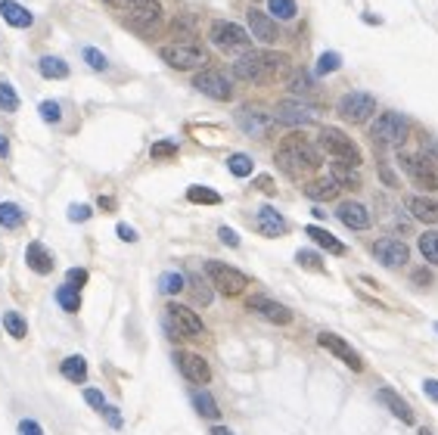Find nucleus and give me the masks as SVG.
<instances>
[{
	"label": "nucleus",
	"instance_id": "obj_39",
	"mask_svg": "<svg viewBox=\"0 0 438 435\" xmlns=\"http://www.w3.org/2000/svg\"><path fill=\"white\" fill-rule=\"evenodd\" d=\"M330 177H333V181H339L342 187H358V174H355V168H351V165H342V162H333Z\"/></svg>",
	"mask_w": 438,
	"mask_h": 435
},
{
	"label": "nucleus",
	"instance_id": "obj_52",
	"mask_svg": "<svg viewBox=\"0 0 438 435\" xmlns=\"http://www.w3.org/2000/svg\"><path fill=\"white\" fill-rule=\"evenodd\" d=\"M380 177H382L385 187H398V177H395V172L385 165V162H380Z\"/></svg>",
	"mask_w": 438,
	"mask_h": 435
},
{
	"label": "nucleus",
	"instance_id": "obj_16",
	"mask_svg": "<svg viewBox=\"0 0 438 435\" xmlns=\"http://www.w3.org/2000/svg\"><path fill=\"white\" fill-rule=\"evenodd\" d=\"M177 367L180 373H184L190 382H196V386H205V382H212V367L209 361H205L202 355H193V352H177Z\"/></svg>",
	"mask_w": 438,
	"mask_h": 435
},
{
	"label": "nucleus",
	"instance_id": "obj_57",
	"mask_svg": "<svg viewBox=\"0 0 438 435\" xmlns=\"http://www.w3.org/2000/svg\"><path fill=\"white\" fill-rule=\"evenodd\" d=\"M414 280H417V283H419V286H429V280H432V277H429V271H423V268H417V271H414Z\"/></svg>",
	"mask_w": 438,
	"mask_h": 435
},
{
	"label": "nucleus",
	"instance_id": "obj_27",
	"mask_svg": "<svg viewBox=\"0 0 438 435\" xmlns=\"http://www.w3.org/2000/svg\"><path fill=\"white\" fill-rule=\"evenodd\" d=\"M305 234L311 236V240H314L317 246H320V249L333 252V255H345V252H348V246L342 243L339 236H333L330 230H323V227H314V224H311V227H305Z\"/></svg>",
	"mask_w": 438,
	"mask_h": 435
},
{
	"label": "nucleus",
	"instance_id": "obj_34",
	"mask_svg": "<svg viewBox=\"0 0 438 435\" xmlns=\"http://www.w3.org/2000/svg\"><path fill=\"white\" fill-rule=\"evenodd\" d=\"M339 65H342V56H339V53H333V50H323L320 59H317V65H314V78H323V75L336 72Z\"/></svg>",
	"mask_w": 438,
	"mask_h": 435
},
{
	"label": "nucleus",
	"instance_id": "obj_14",
	"mask_svg": "<svg viewBox=\"0 0 438 435\" xmlns=\"http://www.w3.org/2000/svg\"><path fill=\"white\" fill-rule=\"evenodd\" d=\"M373 258L382 268H405L410 258V249H407V243L395 240V236H382V240L373 243Z\"/></svg>",
	"mask_w": 438,
	"mask_h": 435
},
{
	"label": "nucleus",
	"instance_id": "obj_30",
	"mask_svg": "<svg viewBox=\"0 0 438 435\" xmlns=\"http://www.w3.org/2000/svg\"><path fill=\"white\" fill-rule=\"evenodd\" d=\"M25 224V211L16 206V202H0V227L16 230Z\"/></svg>",
	"mask_w": 438,
	"mask_h": 435
},
{
	"label": "nucleus",
	"instance_id": "obj_6",
	"mask_svg": "<svg viewBox=\"0 0 438 435\" xmlns=\"http://www.w3.org/2000/svg\"><path fill=\"white\" fill-rule=\"evenodd\" d=\"M401 168H405V174L410 177V184L419 187V190H438V165L423 152H401L398 156Z\"/></svg>",
	"mask_w": 438,
	"mask_h": 435
},
{
	"label": "nucleus",
	"instance_id": "obj_54",
	"mask_svg": "<svg viewBox=\"0 0 438 435\" xmlns=\"http://www.w3.org/2000/svg\"><path fill=\"white\" fill-rule=\"evenodd\" d=\"M423 392L429 401H438V379H423Z\"/></svg>",
	"mask_w": 438,
	"mask_h": 435
},
{
	"label": "nucleus",
	"instance_id": "obj_3",
	"mask_svg": "<svg viewBox=\"0 0 438 435\" xmlns=\"http://www.w3.org/2000/svg\"><path fill=\"white\" fill-rule=\"evenodd\" d=\"M370 137L376 147H382V150H398V147H405L410 137V122L401 112H382V115H376V122L370 125Z\"/></svg>",
	"mask_w": 438,
	"mask_h": 435
},
{
	"label": "nucleus",
	"instance_id": "obj_35",
	"mask_svg": "<svg viewBox=\"0 0 438 435\" xmlns=\"http://www.w3.org/2000/svg\"><path fill=\"white\" fill-rule=\"evenodd\" d=\"M4 330L10 332L13 339H25V332H28V323H25L22 314H16V311H6L4 314Z\"/></svg>",
	"mask_w": 438,
	"mask_h": 435
},
{
	"label": "nucleus",
	"instance_id": "obj_60",
	"mask_svg": "<svg viewBox=\"0 0 438 435\" xmlns=\"http://www.w3.org/2000/svg\"><path fill=\"white\" fill-rule=\"evenodd\" d=\"M100 209H106V211H109V209H115V202L109 199V196H100Z\"/></svg>",
	"mask_w": 438,
	"mask_h": 435
},
{
	"label": "nucleus",
	"instance_id": "obj_37",
	"mask_svg": "<svg viewBox=\"0 0 438 435\" xmlns=\"http://www.w3.org/2000/svg\"><path fill=\"white\" fill-rule=\"evenodd\" d=\"M268 10L273 19H296L298 6H296V0H268Z\"/></svg>",
	"mask_w": 438,
	"mask_h": 435
},
{
	"label": "nucleus",
	"instance_id": "obj_26",
	"mask_svg": "<svg viewBox=\"0 0 438 435\" xmlns=\"http://www.w3.org/2000/svg\"><path fill=\"white\" fill-rule=\"evenodd\" d=\"M0 16H4L13 28H28V25L34 22V16L25 10L22 4H16V0H0Z\"/></svg>",
	"mask_w": 438,
	"mask_h": 435
},
{
	"label": "nucleus",
	"instance_id": "obj_9",
	"mask_svg": "<svg viewBox=\"0 0 438 435\" xmlns=\"http://www.w3.org/2000/svg\"><path fill=\"white\" fill-rule=\"evenodd\" d=\"M336 112H339L342 122H348V125H364V122H370L373 112H376V100L370 97V93L351 90L339 100Z\"/></svg>",
	"mask_w": 438,
	"mask_h": 435
},
{
	"label": "nucleus",
	"instance_id": "obj_7",
	"mask_svg": "<svg viewBox=\"0 0 438 435\" xmlns=\"http://www.w3.org/2000/svg\"><path fill=\"white\" fill-rule=\"evenodd\" d=\"M205 277L212 280V286L218 289L221 295H239L246 289V274L243 271H236L234 264H224V261H205Z\"/></svg>",
	"mask_w": 438,
	"mask_h": 435
},
{
	"label": "nucleus",
	"instance_id": "obj_53",
	"mask_svg": "<svg viewBox=\"0 0 438 435\" xmlns=\"http://www.w3.org/2000/svg\"><path fill=\"white\" fill-rule=\"evenodd\" d=\"M19 435H44V429H41L34 420H22L19 423Z\"/></svg>",
	"mask_w": 438,
	"mask_h": 435
},
{
	"label": "nucleus",
	"instance_id": "obj_47",
	"mask_svg": "<svg viewBox=\"0 0 438 435\" xmlns=\"http://www.w3.org/2000/svg\"><path fill=\"white\" fill-rule=\"evenodd\" d=\"M84 401L100 414H103V407H106V398H103V392H97V389H84Z\"/></svg>",
	"mask_w": 438,
	"mask_h": 435
},
{
	"label": "nucleus",
	"instance_id": "obj_23",
	"mask_svg": "<svg viewBox=\"0 0 438 435\" xmlns=\"http://www.w3.org/2000/svg\"><path fill=\"white\" fill-rule=\"evenodd\" d=\"M259 230L264 236H283L289 230V224H286V218H283L273 206H261L259 209Z\"/></svg>",
	"mask_w": 438,
	"mask_h": 435
},
{
	"label": "nucleus",
	"instance_id": "obj_24",
	"mask_svg": "<svg viewBox=\"0 0 438 435\" xmlns=\"http://www.w3.org/2000/svg\"><path fill=\"white\" fill-rule=\"evenodd\" d=\"M25 264L34 271V274H50L53 271V255L44 243H28V249H25Z\"/></svg>",
	"mask_w": 438,
	"mask_h": 435
},
{
	"label": "nucleus",
	"instance_id": "obj_40",
	"mask_svg": "<svg viewBox=\"0 0 438 435\" xmlns=\"http://www.w3.org/2000/svg\"><path fill=\"white\" fill-rule=\"evenodd\" d=\"M296 261L302 264V268H308V271H317V274H323V271H326L323 258H320L317 252H311V249H298V252H296Z\"/></svg>",
	"mask_w": 438,
	"mask_h": 435
},
{
	"label": "nucleus",
	"instance_id": "obj_12",
	"mask_svg": "<svg viewBox=\"0 0 438 435\" xmlns=\"http://www.w3.org/2000/svg\"><path fill=\"white\" fill-rule=\"evenodd\" d=\"M273 118L286 127H302V125L317 122V109L311 103H305V100H298V97H289V100H280L277 103Z\"/></svg>",
	"mask_w": 438,
	"mask_h": 435
},
{
	"label": "nucleus",
	"instance_id": "obj_5",
	"mask_svg": "<svg viewBox=\"0 0 438 435\" xmlns=\"http://www.w3.org/2000/svg\"><path fill=\"white\" fill-rule=\"evenodd\" d=\"M320 150L323 152H330L333 162H342V165H351V168H358L360 162H364V156H360V150H358V143L348 137V134H342L339 127H323L320 131Z\"/></svg>",
	"mask_w": 438,
	"mask_h": 435
},
{
	"label": "nucleus",
	"instance_id": "obj_10",
	"mask_svg": "<svg viewBox=\"0 0 438 435\" xmlns=\"http://www.w3.org/2000/svg\"><path fill=\"white\" fill-rule=\"evenodd\" d=\"M165 327L171 336H202L205 332V323L199 320V314L187 308V305H168Z\"/></svg>",
	"mask_w": 438,
	"mask_h": 435
},
{
	"label": "nucleus",
	"instance_id": "obj_33",
	"mask_svg": "<svg viewBox=\"0 0 438 435\" xmlns=\"http://www.w3.org/2000/svg\"><path fill=\"white\" fill-rule=\"evenodd\" d=\"M187 199L196 202V206H218V202H221V193L196 184V187H190V190H187Z\"/></svg>",
	"mask_w": 438,
	"mask_h": 435
},
{
	"label": "nucleus",
	"instance_id": "obj_45",
	"mask_svg": "<svg viewBox=\"0 0 438 435\" xmlns=\"http://www.w3.org/2000/svg\"><path fill=\"white\" fill-rule=\"evenodd\" d=\"M177 152V143L174 140H159L152 143V159H171Z\"/></svg>",
	"mask_w": 438,
	"mask_h": 435
},
{
	"label": "nucleus",
	"instance_id": "obj_1",
	"mask_svg": "<svg viewBox=\"0 0 438 435\" xmlns=\"http://www.w3.org/2000/svg\"><path fill=\"white\" fill-rule=\"evenodd\" d=\"M277 165L292 177L317 172V168L323 165V150H320V143H314L308 134H298V131L286 134L277 147Z\"/></svg>",
	"mask_w": 438,
	"mask_h": 435
},
{
	"label": "nucleus",
	"instance_id": "obj_42",
	"mask_svg": "<svg viewBox=\"0 0 438 435\" xmlns=\"http://www.w3.org/2000/svg\"><path fill=\"white\" fill-rule=\"evenodd\" d=\"M184 286H187V280H184V274H177V271H168V274L159 280V289L168 295H177Z\"/></svg>",
	"mask_w": 438,
	"mask_h": 435
},
{
	"label": "nucleus",
	"instance_id": "obj_55",
	"mask_svg": "<svg viewBox=\"0 0 438 435\" xmlns=\"http://www.w3.org/2000/svg\"><path fill=\"white\" fill-rule=\"evenodd\" d=\"M289 88H292V90H308V88H311V78H308V75L302 72V75H298V78H292Z\"/></svg>",
	"mask_w": 438,
	"mask_h": 435
},
{
	"label": "nucleus",
	"instance_id": "obj_31",
	"mask_svg": "<svg viewBox=\"0 0 438 435\" xmlns=\"http://www.w3.org/2000/svg\"><path fill=\"white\" fill-rule=\"evenodd\" d=\"M56 302H59V308H66L68 314H75L81 308V295H78V289H75L72 283H63L56 289Z\"/></svg>",
	"mask_w": 438,
	"mask_h": 435
},
{
	"label": "nucleus",
	"instance_id": "obj_15",
	"mask_svg": "<svg viewBox=\"0 0 438 435\" xmlns=\"http://www.w3.org/2000/svg\"><path fill=\"white\" fill-rule=\"evenodd\" d=\"M317 342H320V348H326L330 355H336L339 361L348 367V370H355V373L364 370V361H360V355L345 342V339H339L336 332H320V336H317Z\"/></svg>",
	"mask_w": 438,
	"mask_h": 435
},
{
	"label": "nucleus",
	"instance_id": "obj_56",
	"mask_svg": "<svg viewBox=\"0 0 438 435\" xmlns=\"http://www.w3.org/2000/svg\"><path fill=\"white\" fill-rule=\"evenodd\" d=\"M118 236H122L125 243H134V240H137V230L127 227V224H118Z\"/></svg>",
	"mask_w": 438,
	"mask_h": 435
},
{
	"label": "nucleus",
	"instance_id": "obj_4",
	"mask_svg": "<svg viewBox=\"0 0 438 435\" xmlns=\"http://www.w3.org/2000/svg\"><path fill=\"white\" fill-rule=\"evenodd\" d=\"M209 41L214 50H221V53H249V44H252V38H249V31L243 25L236 22H227V19H214L212 28H209Z\"/></svg>",
	"mask_w": 438,
	"mask_h": 435
},
{
	"label": "nucleus",
	"instance_id": "obj_51",
	"mask_svg": "<svg viewBox=\"0 0 438 435\" xmlns=\"http://www.w3.org/2000/svg\"><path fill=\"white\" fill-rule=\"evenodd\" d=\"M103 416L109 420V426H113V429H122V414H118V407L106 404V407H103Z\"/></svg>",
	"mask_w": 438,
	"mask_h": 435
},
{
	"label": "nucleus",
	"instance_id": "obj_50",
	"mask_svg": "<svg viewBox=\"0 0 438 435\" xmlns=\"http://www.w3.org/2000/svg\"><path fill=\"white\" fill-rule=\"evenodd\" d=\"M218 240L224 243V246H230V249H236V246H239V236L230 227H218Z\"/></svg>",
	"mask_w": 438,
	"mask_h": 435
},
{
	"label": "nucleus",
	"instance_id": "obj_46",
	"mask_svg": "<svg viewBox=\"0 0 438 435\" xmlns=\"http://www.w3.org/2000/svg\"><path fill=\"white\" fill-rule=\"evenodd\" d=\"M190 286H193L196 302H199V305H209V302H212V289H205L199 277H190Z\"/></svg>",
	"mask_w": 438,
	"mask_h": 435
},
{
	"label": "nucleus",
	"instance_id": "obj_48",
	"mask_svg": "<svg viewBox=\"0 0 438 435\" xmlns=\"http://www.w3.org/2000/svg\"><path fill=\"white\" fill-rule=\"evenodd\" d=\"M90 218V206H81V202H75V206H68V221H75V224H81V221Z\"/></svg>",
	"mask_w": 438,
	"mask_h": 435
},
{
	"label": "nucleus",
	"instance_id": "obj_62",
	"mask_svg": "<svg viewBox=\"0 0 438 435\" xmlns=\"http://www.w3.org/2000/svg\"><path fill=\"white\" fill-rule=\"evenodd\" d=\"M435 332H438V320H435Z\"/></svg>",
	"mask_w": 438,
	"mask_h": 435
},
{
	"label": "nucleus",
	"instance_id": "obj_59",
	"mask_svg": "<svg viewBox=\"0 0 438 435\" xmlns=\"http://www.w3.org/2000/svg\"><path fill=\"white\" fill-rule=\"evenodd\" d=\"M6 156H10V140L0 134V159H6Z\"/></svg>",
	"mask_w": 438,
	"mask_h": 435
},
{
	"label": "nucleus",
	"instance_id": "obj_49",
	"mask_svg": "<svg viewBox=\"0 0 438 435\" xmlns=\"http://www.w3.org/2000/svg\"><path fill=\"white\" fill-rule=\"evenodd\" d=\"M66 283H72L75 289H81L84 283H88V271H84V268H72L66 274Z\"/></svg>",
	"mask_w": 438,
	"mask_h": 435
},
{
	"label": "nucleus",
	"instance_id": "obj_29",
	"mask_svg": "<svg viewBox=\"0 0 438 435\" xmlns=\"http://www.w3.org/2000/svg\"><path fill=\"white\" fill-rule=\"evenodd\" d=\"M38 69H41V75H44V78H50V81L68 78V63H66V59H59V56H41Z\"/></svg>",
	"mask_w": 438,
	"mask_h": 435
},
{
	"label": "nucleus",
	"instance_id": "obj_43",
	"mask_svg": "<svg viewBox=\"0 0 438 435\" xmlns=\"http://www.w3.org/2000/svg\"><path fill=\"white\" fill-rule=\"evenodd\" d=\"M81 56H84V63H88L93 72H106V69H109V59L103 56L97 47H84V50H81Z\"/></svg>",
	"mask_w": 438,
	"mask_h": 435
},
{
	"label": "nucleus",
	"instance_id": "obj_32",
	"mask_svg": "<svg viewBox=\"0 0 438 435\" xmlns=\"http://www.w3.org/2000/svg\"><path fill=\"white\" fill-rule=\"evenodd\" d=\"M419 255L429 261V264H435L438 268V230H426L423 236H419Z\"/></svg>",
	"mask_w": 438,
	"mask_h": 435
},
{
	"label": "nucleus",
	"instance_id": "obj_61",
	"mask_svg": "<svg viewBox=\"0 0 438 435\" xmlns=\"http://www.w3.org/2000/svg\"><path fill=\"white\" fill-rule=\"evenodd\" d=\"M212 435H234V432H230L227 426H214V429H212Z\"/></svg>",
	"mask_w": 438,
	"mask_h": 435
},
{
	"label": "nucleus",
	"instance_id": "obj_21",
	"mask_svg": "<svg viewBox=\"0 0 438 435\" xmlns=\"http://www.w3.org/2000/svg\"><path fill=\"white\" fill-rule=\"evenodd\" d=\"M405 206L423 224H438V199H432V196H407Z\"/></svg>",
	"mask_w": 438,
	"mask_h": 435
},
{
	"label": "nucleus",
	"instance_id": "obj_11",
	"mask_svg": "<svg viewBox=\"0 0 438 435\" xmlns=\"http://www.w3.org/2000/svg\"><path fill=\"white\" fill-rule=\"evenodd\" d=\"M193 88L205 93L209 100H221V103H227L230 97H234V84H230V78L224 72L218 69H199L193 75Z\"/></svg>",
	"mask_w": 438,
	"mask_h": 435
},
{
	"label": "nucleus",
	"instance_id": "obj_41",
	"mask_svg": "<svg viewBox=\"0 0 438 435\" xmlns=\"http://www.w3.org/2000/svg\"><path fill=\"white\" fill-rule=\"evenodd\" d=\"M0 109H4V112H16V109H19V93L6 81H0Z\"/></svg>",
	"mask_w": 438,
	"mask_h": 435
},
{
	"label": "nucleus",
	"instance_id": "obj_63",
	"mask_svg": "<svg viewBox=\"0 0 438 435\" xmlns=\"http://www.w3.org/2000/svg\"><path fill=\"white\" fill-rule=\"evenodd\" d=\"M419 435H429V432H419Z\"/></svg>",
	"mask_w": 438,
	"mask_h": 435
},
{
	"label": "nucleus",
	"instance_id": "obj_8",
	"mask_svg": "<svg viewBox=\"0 0 438 435\" xmlns=\"http://www.w3.org/2000/svg\"><path fill=\"white\" fill-rule=\"evenodd\" d=\"M162 59L177 72H190V69H202L209 63V50H202L199 44H168L159 50Z\"/></svg>",
	"mask_w": 438,
	"mask_h": 435
},
{
	"label": "nucleus",
	"instance_id": "obj_38",
	"mask_svg": "<svg viewBox=\"0 0 438 435\" xmlns=\"http://www.w3.org/2000/svg\"><path fill=\"white\" fill-rule=\"evenodd\" d=\"M227 168L234 177H249L252 174V159H249L246 152H234V156L227 159Z\"/></svg>",
	"mask_w": 438,
	"mask_h": 435
},
{
	"label": "nucleus",
	"instance_id": "obj_17",
	"mask_svg": "<svg viewBox=\"0 0 438 435\" xmlns=\"http://www.w3.org/2000/svg\"><path fill=\"white\" fill-rule=\"evenodd\" d=\"M249 308H252L255 314H261L264 320L277 323V327H286V323L292 320V311L286 308V305L273 302V298H268V295H255V298H249Z\"/></svg>",
	"mask_w": 438,
	"mask_h": 435
},
{
	"label": "nucleus",
	"instance_id": "obj_22",
	"mask_svg": "<svg viewBox=\"0 0 438 435\" xmlns=\"http://www.w3.org/2000/svg\"><path fill=\"white\" fill-rule=\"evenodd\" d=\"M376 401L389 407V411H392L395 416H398V420L405 423V426H414V411H410V407H407V401L401 398L395 389H380V392H376Z\"/></svg>",
	"mask_w": 438,
	"mask_h": 435
},
{
	"label": "nucleus",
	"instance_id": "obj_28",
	"mask_svg": "<svg viewBox=\"0 0 438 435\" xmlns=\"http://www.w3.org/2000/svg\"><path fill=\"white\" fill-rule=\"evenodd\" d=\"M59 370H63V377L72 379V382H84V379H88V361H84L81 355H68L66 361L59 364Z\"/></svg>",
	"mask_w": 438,
	"mask_h": 435
},
{
	"label": "nucleus",
	"instance_id": "obj_2",
	"mask_svg": "<svg viewBox=\"0 0 438 435\" xmlns=\"http://www.w3.org/2000/svg\"><path fill=\"white\" fill-rule=\"evenodd\" d=\"M289 72V59L273 50H249L234 63V75L249 84H271Z\"/></svg>",
	"mask_w": 438,
	"mask_h": 435
},
{
	"label": "nucleus",
	"instance_id": "obj_58",
	"mask_svg": "<svg viewBox=\"0 0 438 435\" xmlns=\"http://www.w3.org/2000/svg\"><path fill=\"white\" fill-rule=\"evenodd\" d=\"M255 187H259V190L273 193V181H271V177H259V181H255Z\"/></svg>",
	"mask_w": 438,
	"mask_h": 435
},
{
	"label": "nucleus",
	"instance_id": "obj_44",
	"mask_svg": "<svg viewBox=\"0 0 438 435\" xmlns=\"http://www.w3.org/2000/svg\"><path fill=\"white\" fill-rule=\"evenodd\" d=\"M41 118H44L47 125H59V118H63V109H59L56 100H44V103H41Z\"/></svg>",
	"mask_w": 438,
	"mask_h": 435
},
{
	"label": "nucleus",
	"instance_id": "obj_18",
	"mask_svg": "<svg viewBox=\"0 0 438 435\" xmlns=\"http://www.w3.org/2000/svg\"><path fill=\"white\" fill-rule=\"evenodd\" d=\"M246 22H249V35L259 41V44H273L280 35L277 25H273V16H264L261 10H249Z\"/></svg>",
	"mask_w": 438,
	"mask_h": 435
},
{
	"label": "nucleus",
	"instance_id": "obj_25",
	"mask_svg": "<svg viewBox=\"0 0 438 435\" xmlns=\"http://www.w3.org/2000/svg\"><path fill=\"white\" fill-rule=\"evenodd\" d=\"M339 193H342V184L333 181V177H317V181H311L305 187V196H308V199H317V202L339 199Z\"/></svg>",
	"mask_w": 438,
	"mask_h": 435
},
{
	"label": "nucleus",
	"instance_id": "obj_36",
	"mask_svg": "<svg viewBox=\"0 0 438 435\" xmlns=\"http://www.w3.org/2000/svg\"><path fill=\"white\" fill-rule=\"evenodd\" d=\"M193 404H196V411H199L202 416H209V420H218V416H221L218 404H214V398L209 395V392H196V395H193Z\"/></svg>",
	"mask_w": 438,
	"mask_h": 435
},
{
	"label": "nucleus",
	"instance_id": "obj_13",
	"mask_svg": "<svg viewBox=\"0 0 438 435\" xmlns=\"http://www.w3.org/2000/svg\"><path fill=\"white\" fill-rule=\"evenodd\" d=\"M125 19L134 28H152L162 19L159 0H125Z\"/></svg>",
	"mask_w": 438,
	"mask_h": 435
},
{
	"label": "nucleus",
	"instance_id": "obj_19",
	"mask_svg": "<svg viewBox=\"0 0 438 435\" xmlns=\"http://www.w3.org/2000/svg\"><path fill=\"white\" fill-rule=\"evenodd\" d=\"M336 218H339L345 227H351V230H367V227H370V211L364 209V202H355V199L339 202Z\"/></svg>",
	"mask_w": 438,
	"mask_h": 435
},
{
	"label": "nucleus",
	"instance_id": "obj_20",
	"mask_svg": "<svg viewBox=\"0 0 438 435\" xmlns=\"http://www.w3.org/2000/svg\"><path fill=\"white\" fill-rule=\"evenodd\" d=\"M236 122H239V127H243V134H249V137H264V134L271 131V115L261 112V109H239Z\"/></svg>",
	"mask_w": 438,
	"mask_h": 435
}]
</instances>
